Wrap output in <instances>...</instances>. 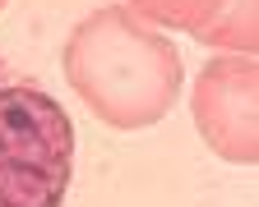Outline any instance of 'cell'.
Masks as SVG:
<instances>
[{
    "label": "cell",
    "mask_w": 259,
    "mask_h": 207,
    "mask_svg": "<svg viewBox=\"0 0 259 207\" xmlns=\"http://www.w3.org/2000/svg\"><path fill=\"white\" fill-rule=\"evenodd\" d=\"M194 120L199 133L213 152H222L227 161H254L259 143H254V60L245 55H227L213 60L204 69L199 88H194Z\"/></svg>",
    "instance_id": "obj_3"
},
{
    "label": "cell",
    "mask_w": 259,
    "mask_h": 207,
    "mask_svg": "<svg viewBox=\"0 0 259 207\" xmlns=\"http://www.w3.org/2000/svg\"><path fill=\"white\" fill-rule=\"evenodd\" d=\"M0 5H5V0H0Z\"/></svg>",
    "instance_id": "obj_5"
},
{
    "label": "cell",
    "mask_w": 259,
    "mask_h": 207,
    "mask_svg": "<svg viewBox=\"0 0 259 207\" xmlns=\"http://www.w3.org/2000/svg\"><path fill=\"white\" fill-rule=\"evenodd\" d=\"M135 10L153 23L185 28L199 42L254 51V0H135Z\"/></svg>",
    "instance_id": "obj_4"
},
{
    "label": "cell",
    "mask_w": 259,
    "mask_h": 207,
    "mask_svg": "<svg viewBox=\"0 0 259 207\" xmlns=\"http://www.w3.org/2000/svg\"><path fill=\"white\" fill-rule=\"evenodd\" d=\"M65 74L102 124L148 129L181 92V55L130 10H97L65 46Z\"/></svg>",
    "instance_id": "obj_1"
},
{
    "label": "cell",
    "mask_w": 259,
    "mask_h": 207,
    "mask_svg": "<svg viewBox=\"0 0 259 207\" xmlns=\"http://www.w3.org/2000/svg\"><path fill=\"white\" fill-rule=\"evenodd\" d=\"M74 124L65 106L0 55V207H65Z\"/></svg>",
    "instance_id": "obj_2"
}]
</instances>
